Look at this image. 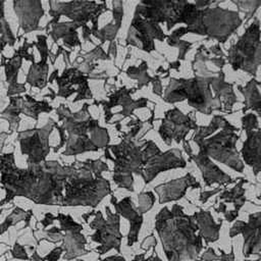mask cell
I'll use <instances>...</instances> for the list:
<instances>
[{
    "label": "cell",
    "mask_w": 261,
    "mask_h": 261,
    "mask_svg": "<svg viewBox=\"0 0 261 261\" xmlns=\"http://www.w3.org/2000/svg\"><path fill=\"white\" fill-rule=\"evenodd\" d=\"M95 223H98V225L96 226L97 232L92 236V240L101 244L100 247H97V251H99V255H103L113 248L119 253L120 241L122 237L119 233V229H118V223H119L118 216L111 215V221L107 224L102 219L100 214V221L98 222L97 220H95Z\"/></svg>",
    "instance_id": "obj_1"
},
{
    "label": "cell",
    "mask_w": 261,
    "mask_h": 261,
    "mask_svg": "<svg viewBox=\"0 0 261 261\" xmlns=\"http://www.w3.org/2000/svg\"><path fill=\"white\" fill-rule=\"evenodd\" d=\"M260 224V214L250 215V222H238L236 223L230 230V238L233 236L243 232L244 233V250L243 254L245 257H248L252 254H259L260 252V234H259V225Z\"/></svg>",
    "instance_id": "obj_2"
},
{
    "label": "cell",
    "mask_w": 261,
    "mask_h": 261,
    "mask_svg": "<svg viewBox=\"0 0 261 261\" xmlns=\"http://www.w3.org/2000/svg\"><path fill=\"white\" fill-rule=\"evenodd\" d=\"M220 257H218L212 248H209L201 257V261H214V260H219Z\"/></svg>",
    "instance_id": "obj_3"
},
{
    "label": "cell",
    "mask_w": 261,
    "mask_h": 261,
    "mask_svg": "<svg viewBox=\"0 0 261 261\" xmlns=\"http://www.w3.org/2000/svg\"><path fill=\"white\" fill-rule=\"evenodd\" d=\"M219 252L221 253V257L220 260L221 261H234V254H233V250L231 248V252L229 254H225L222 250L219 249Z\"/></svg>",
    "instance_id": "obj_4"
},
{
    "label": "cell",
    "mask_w": 261,
    "mask_h": 261,
    "mask_svg": "<svg viewBox=\"0 0 261 261\" xmlns=\"http://www.w3.org/2000/svg\"><path fill=\"white\" fill-rule=\"evenodd\" d=\"M238 216V211H230L225 214V218L227 221H232Z\"/></svg>",
    "instance_id": "obj_5"
},
{
    "label": "cell",
    "mask_w": 261,
    "mask_h": 261,
    "mask_svg": "<svg viewBox=\"0 0 261 261\" xmlns=\"http://www.w3.org/2000/svg\"><path fill=\"white\" fill-rule=\"evenodd\" d=\"M4 18V11H3V2H0V20Z\"/></svg>",
    "instance_id": "obj_6"
}]
</instances>
